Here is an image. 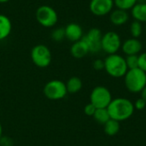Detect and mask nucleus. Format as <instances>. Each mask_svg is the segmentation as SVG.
<instances>
[{
  "mask_svg": "<svg viewBox=\"0 0 146 146\" xmlns=\"http://www.w3.org/2000/svg\"><path fill=\"white\" fill-rule=\"evenodd\" d=\"M96 110H97V108L92 104L90 103V104L86 105V107L84 109V112L88 116H93L94 113L96 112Z\"/></svg>",
  "mask_w": 146,
  "mask_h": 146,
  "instance_id": "25",
  "label": "nucleus"
},
{
  "mask_svg": "<svg viewBox=\"0 0 146 146\" xmlns=\"http://www.w3.org/2000/svg\"><path fill=\"white\" fill-rule=\"evenodd\" d=\"M143 33V26L142 23L137 21H133L130 25V33L132 38H139Z\"/></svg>",
  "mask_w": 146,
  "mask_h": 146,
  "instance_id": "21",
  "label": "nucleus"
},
{
  "mask_svg": "<svg viewBox=\"0 0 146 146\" xmlns=\"http://www.w3.org/2000/svg\"><path fill=\"white\" fill-rule=\"evenodd\" d=\"M93 68L97 71H101L104 69V60L102 59H96L92 63Z\"/></svg>",
  "mask_w": 146,
  "mask_h": 146,
  "instance_id": "26",
  "label": "nucleus"
},
{
  "mask_svg": "<svg viewBox=\"0 0 146 146\" xmlns=\"http://www.w3.org/2000/svg\"><path fill=\"white\" fill-rule=\"evenodd\" d=\"M2 131H3V129H2V125H1V122H0V139H1V136H2Z\"/></svg>",
  "mask_w": 146,
  "mask_h": 146,
  "instance_id": "30",
  "label": "nucleus"
},
{
  "mask_svg": "<svg viewBox=\"0 0 146 146\" xmlns=\"http://www.w3.org/2000/svg\"><path fill=\"white\" fill-rule=\"evenodd\" d=\"M113 0H91L89 9L96 16H104L111 13L114 8Z\"/></svg>",
  "mask_w": 146,
  "mask_h": 146,
  "instance_id": "10",
  "label": "nucleus"
},
{
  "mask_svg": "<svg viewBox=\"0 0 146 146\" xmlns=\"http://www.w3.org/2000/svg\"><path fill=\"white\" fill-rule=\"evenodd\" d=\"M110 20L115 26H122L129 20V14L127 10L116 9L112 10L110 14Z\"/></svg>",
  "mask_w": 146,
  "mask_h": 146,
  "instance_id": "14",
  "label": "nucleus"
},
{
  "mask_svg": "<svg viewBox=\"0 0 146 146\" xmlns=\"http://www.w3.org/2000/svg\"><path fill=\"white\" fill-rule=\"evenodd\" d=\"M139 68L146 73V52L139 55Z\"/></svg>",
  "mask_w": 146,
  "mask_h": 146,
  "instance_id": "24",
  "label": "nucleus"
},
{
  "mask_svg": "<svg viewBox=\"0 0 146 146\" xmlns=\"http://www.w3.org/2000/svg\"><path fill=\"white\" fill-rule=\"evenodd\" d=\"M125 60L128 69L137 68L139 67V55L127 56Z\"/></svg>",
  "mask_w": 146,
  "mask_h": 146,
  "instance_id": "23",
  "label": "nucleus"
},
{
  "mask_svg": "<svg viewBox=\"0 0 146 146\" xmlns=\"http://www.w3.org/2000/svg\"><path fill=\"white\" fill-rule=\"evenodd\" d=\"M35 18L39 25L44 27H53L58 21V15L54 8L50 5H41L35 12Z\"/></svg>",
  "mask_w": 146,
  "mask_h": 146,
  "instance_id": "4",
  "label": "nucleus"
},
{
  "mask_svg": "<svg viewBox=\"0 0 146 146\" xmlns=\"http://www.w3.org/2000/svg\"><path fill=\"white\" fill-rule=\"evenodd\" d=\"M0 146H1V145H0Z\"/></svg>",
  "mask_w": 146,
  "mask_h": 146,
  "instance_id": "32",
  "label": "nucleus"
},
{
  "mask_svg": "<svg viewBox=\"0 0 146 146\" xmlns=\"http://www.w3.org/2000/svg\"><path fill=\"white\" fill-rule=\"evenodd\" d=\"M131 15L134 21L146 22V3H137L131 9Z\"/></svg>",
  "mask_w": 146,
  "mask_h": 146,
  "instance_id": "16",
  "label": "nucleus"
},
{
  "mask_svg": "<svg viewBox=\"0 0 146 146\" xmlns=\"http://www.w3.org/2000/svg\"><path fill=\"white\" fill-rule=\"evenodd\" d=\"M93 118L95 119V121L97 122H98L99 124H102V125H104L109 120L111 119L107 108L106 109H97L96 112L93 115Z\"/></svg>",
  "mask_w": 146,
  "mask_h": 146,
  "instance_id": "19",
  "label": "nucleus"
},
{
  "mask_svg": "<svg viewBox=\"0 0 146 146\" xmlns=\"http://www.w3.org/2000/svg\"><path fill=\"white\" fill-rule=\"evenodd\" d=\"M121 39L120 35L114 31H109L103 34L101 48L108 55L116 54L121 48Z\"/></svg>",
  "mask_w": 146,
  "mask_h": 146,
  "instance_id": "7",
  "label": "nucleus"
},
{
  "mask_svg": "<svg viewBox=\"0 0 146 146\" xmlns=\"http://www.w3.org/2000/svg\"><path fill=\"white\" fill-rule=\"evenodd\" d=\"M140 93H141V98H142L144 100H145L146 102V86L142 90V92H141Z\"/></svg>",
  "mask_w": 146,
  "mask_h": 146,
  "instance_id": "28",
  "label": "nucleus"
},
{
  "mask_svg": "<svg viewBox=\"0 0 146 146\" xmlns=\"http://www.w3.org/2000/svg\"><path fill=\"white\" fill-rule=\"evenodd\" d=\"M104 69L113 78L124 77L128 70L125 57L117 53L108 55L104 59Z\"/></svg>",
  "mask_w": 146,
  "mask_h": 146,
  "instance_id": "2",
  "label": "nucleus"
},
{
  "mask_svg": "<svg viewBox=\"0 0 146 146\" xmlns=\"http://www.w3.org/2000/svg\"><path fill=\"white\" fill-rule=\"evenodd\" d=\"M112 95L110 90L103 86H96L91 92L90 101L97 109H106L112 101Z\"/></svg>",
  "mask_w": 146,
  "mask_h": 146,
  "instance_id": "5",
  "label": "nucleus"
},
{
  "mask_svg": "<svg viewBox=\"0 0 146 146\" xmlns=\"http://www.w3.org/2000/svg\"><path fill=\"white\" fill-rule=\"evenodd\" d=\"M102 32L97 27L91 28L86 35L83 36L82 39L86 42L89 48L90 53H98L102 50L101 41H102Z\"/></svg>",
  "mask_w": 146,
  "mask_h": 146,
  "instance_id": "9",
  "label": "nucleus"
},
{
  "mask_svg": "<svg viewBox=\"0 0 146 146\" xmlns=\"http://www.w3.org/2000/svg\"><path fill=\"white\" fill-rule=\"evenodd\" d=\"M9 0H0V3H8Z\"/></svg>",
  "mask_w": 146,
  "mask_h": 146,
  "instance_id": "29",
  "label": "nucleus"
},
{
  "mask_svg": "<svg viewBox=\"0 0 146 146\" xmlns=\"http://www.w3.org/2000/svg\"><path fill=\"white\" fill-rule=\"evenodd\" d=\"M12 31V22L10 19L3 15L0 14V41L8 38Z\"/></svg>",
  "mask_w": 146,
  "mask_h": 146,
  "instance_id": "15",
  "label": "nucleus"
},
{
  "mask_svg": "<svg viewBox=\"0 0 146 146\" xmlns=\"http://www.w3.org/2000/svg\"><path fill=\"white\" fill-rule=\"evenodd\" d=\"M114 5L120 9L123 10H129L131 9L137 3L138 0H113Z\"/></svg>",
  "mask_w": 146,
  "mask_h": 146,
  "instance_id": "20",
  "label": "nucleus"
},
{
  "mask_svg": "<svg viewBox=\"0 0 146 146\" xmlns=\"http://www.w3.org/2000/svg\"><path fill=\"white\" fill-rule=\"evenodd\" d=\"M126 88L132 93H140L146 86V73L140 68L128 69L124 76Z\"/></svg>",
  "mask_w": 146,
  "mask_h": 146,
  "instance_id": "3",
  "label": "nucleus"
},
{
  "mask_svg": "<svg viewBox=\"0 0 146 146\" xmlns=\"http://www.w3.org/2000/svg\"><path fill=\"white\" fill-rule=\"evenodd\" d=\"M82 86H83L82 80L77 76H73L66 83L67 92L71 94L77 93L81 90Z\"/></svg>",
  "mask_w": 146,
  "mask_h": 146,
  "instance_id": "17",
  "label": "nucleus"
},
{
  "mask_svg": "<svg viewBox=\"0 0 146 146\" xmlns=\"http://www.w3.org/2000/svg\"><path fill=\"white\" fill-rule=\"evenodd\" d=\"M66 84L58 80H53L46 83L44 87V96L50 100H60L67 95Z\"/></svg>",
  "mask_w": 146,
  "mask_h": 146,
  "instance_id": "8",
  "label": "nucleus"
},
{
  "mask_svg": "<svg viewBox=\"0 0 146 146\" xmlns=\"http://www.w3.org/2000/svg\"><path fill=\"white\" fill-rule=\"evenodd\" d=\"M133 104H134V108H135V110H144V109L146 107L145 100H144L142 98H140L137 99Z\"/></svg>",
  "mask_w": 146,
  "mask_h": 146,
  "instance_id": "27",
  "label": "nucleus"
},
{
  "mask_svg": "<svg viewBox=\"0 0 146 146\" xmlns=\"http://www.w3.org/2000/svg\"><path fill=\"white\" fill-rule=\"evenodd\" d=\"M64 30H65V38L68 40L71 41L72 43L80 40L84 36L82 27H80V25L75 22L68 23L64 27Z\"/></svg>",
  "mask_w": 146,
  "mask_h": 146,
  "instance_id": "12",
  "label": "nucleus"
},
{
  "mask_svg": "<svg viewBox=\"0 0 146 146\" xmlns=\"http://www.w3.org/2000/svg\"><path fill=\"white\" fill-rule=\"evenodd\" d=\"M52 40L56 41V42H61L65 38V30L64 27H56L55 29H53V31L51 32V35H50Z\"/></svg>",
  "mask_w": 146,
  "mask_h": 146,
  "instance_id": "22",
  "label": "nucleus"
},
{
  "mask_svg": "<svg viewBox=\"0 0 146 146\" xmlns=\"http://www.w3.org/2000/svg\"><path fill=\"white\" fill-rule=\"evenodd\" d=\"M70 53L74 58L80 59V58L85 57L88 53H90V51H89V48L87 44L81 38L80 40L73 43L70 48Z\"/></svg>",
  "mask_w": 146,
  "mask_h": 146,
  "instance_id": "13",
  "label": "nucleus"
},
{
  "mask_svg": "<svg viewBox=\"0 0 146 146\" xmlns=\"http://www.w3.org/2000/svg\"><path fill=\"white\" fill-rule=\"evenodd\" d=\"M111 119L119 122L129 119L134 113V104L127 98H116L112 99L107 108Z\"/></svg>",
  "mask_w": 146,
  "mask_h": 146,
  "instance_id": "1",
  "label": "nucleus"
},
{
  "mask_svg": "<svg viewBox=\"0 0 146 146\" xmlns=\"http://www.w3.org/2000/svg\"><path fill=\"white\" fill-rule=\"evenodd\" d=\"M145 33H146V22H145Z\"/></svg>",
  "mask_w": 146,
  "mask_h": 146,
  "instance_id": "31",
  "label": "nucleus"
},
{
  "mask_svg": "<svg viewBox=\"0 0 146 146\" xmlns=\"http://www.w3.org/2000/svg\"><path fill=\"white\" fill-rule=\"evenodd\" d=\"M104 133L107 135L115 136L119 133V131L121 129L120 122L115 120L110 119L104 125Z\"/></svg>",
  "mask_w": 146,
  "mask_h": 146,
  "instance_id": "18",
  "label": "nucleus"
},
{
  "mask_svg": "<svg viewBox=\"0 0 146 146\" xmlns=\"http://www.w3.org/2000/svg\"><path fill=\"white\" fill-rule=\"evenodd\" d=\"M31 59L38 68H46L51 62V52L45 44H36L31 50Z\"/></svg>",
  "mask_w": 146,
  "mask_h": 146,
  "instance_id": "6",
  "label": "nucleus"
},
{
  "mask_svg": "<svg viewBox=\"0 0 146 146\" xmlns=\"http://www.w3.org/2000/svg\"><path fill=\"white\" fill-rule=\"evenodd\" d=\"M143 49V44L139 38H130L121 44V50L126 56L139 55Z\"/></svg>",
  "mask_w": 146,
  "mask_h": 146,
  "instance_id": "11",
  "label": "nucleus"
}]
</instances>
